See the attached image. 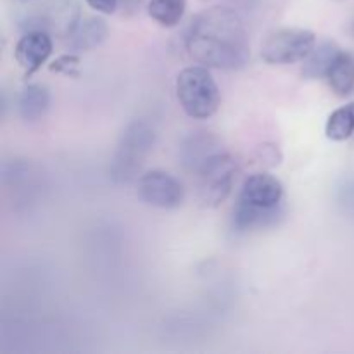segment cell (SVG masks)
<instances>
[{"mask_svg":"<svg viewBox=\"0 0 354 354\" xmlns=\"http://www.w3.org/2000/svg\"><path fill=\"white\" fill-rule=\"evenodd\" d=\"M185 50L197 64L220 71H239L251 61L244 19L227 6H213L194 17L185 33Z\"/></svg>","mask_w":354,"mask_h":354,"instance_id":"6da1fadb","label":"cell"},{"mask_svg":"<svg viewBox=\"0 0 354 354\" xmlns=\"http://www.w3.org/2000/svg\"><path fill=\"white\" fill-rule=\"evenodd\" d=\"M286 213V190L270 173H254L244 180L232 213V227L237 234L263 230L279 223Z\"/></svg>","mask_w":354,"mask_h":354,"instance_id":"7a4b0ae2","label":"cell"},{"mask_svg":"<svg viewBox=\"0 0 354 354\" xmlns=\"http://www.w3.org/2000/svg\"><path fill=\"white\" fill-rule=\"evenodd\" d=\"M175 92L180 107L192 120H209L221 106L220 86L203 64L183 68L176 76Z\"/></svg>","mask_w":354,"mask_h":354,"instance_id":"3957f363","label":"cell"},{"mask_svg":"<svg viewBox=\"0 0 354 354\" xmlns=\"http://www.w3.org/2000/svg\"><path fill=\"white\" fill-rule=\"evenodd\" d=\"M237 159L220 151L207 159L197 171V196L207 209L220 207L230 197L237 178Z\"/></svg>","mask_w":354,"mask_h":354,"instance_id":"277c9868","label":"cell"},{"mask_svg":"<svg viewBox=\"0 0 354 354\" xmlns=\"http://www.w3.org/2000/svg\"><path fill=\"white\" fill-rule=\"evenodd\" d=\"M317 47V35L306 28H280L272 31L261 45L266 64L287 66L304 62Z\"/></svg>","mask_w":354,"mask_h":354,"instance_id":"5b68a950","label":"cell"},{"mask_svg":"<svg viewBox=\"0 0 354 354\" xmlns=\"http://www.w3.org/2000/svg\"><path fill=\"white\" fill-rule=\"evenodd\" d=\"M138 196L147 206L158 209H176L185 201L182 182L171 173L151 169L138 178Z\"/></svg>","mask_w":354,"mask_h":354,"instance_id":"8992f818","label":"cell"},{"mask_svg":"<svg viewBox=\"0 0 354 354\" xmlns=\"http://www.w3.org/2000/svg\"><path fill=\"white\" fill-rule=\"evenodd\" d=\"M52 50H54V44H52V38L47 31L28 30L17 40L16 48H14V57L24 71V76L30 78L35 73L40 71L41 66L47 64Z\"/></svg>","mask_w":354,"mask_h":354,"instance_id":"52a82bcc","label":"cell"},{"mask_svg":"<svg viewBox=\"0 0 354 354\" xmlns=\"http://www.w3.org/2000/svg\"><path fill=\"white\" fill-rule=\"evenodd\" d=\"M109 37V26L99 16L85 17L76 23L68 35V47L73 52H88L100 47Z\"/></svg>","mask_w":354,"mask_h":354,"instance_id":"ba28073f","label":"cell"},{"mask_svg":"<svg viewBox=\"0 0 354 354\" xmlns=\"http://www.w3.org/2000/svg\"><path fill=\"white\" fill-rule=\"evenodd\" d=\"M220 144L213 135L206 133V131H197L192 133L190 137L185 138L182 145V159L183 165L192 171H199L201 166L213 158L216 152H220Z\"/></svg>","mask_w":354,"mask_h":354,"instance_id":"9c48e42d","label":"cell"},{"mask_svg":"<svg viewBox=\"0 0 354 354\" xmlns=\"http://www.w3.org/2000/svg\"><path fill=\"white\" fill-rule=\"evenodd\" d=\"M48 107H50V92L47 86L38 85V83L28 85L21 92L19 100H17L19 116L26 123H37V121L44 120Z\"/></svg>","mask_w":354,"mask_h":354,"instance_id":"30bf717a","label":"cell"},{"mask_svg":"<svg viewBox=\"0 0 354 354\" xmlns=\"http://www.w3.org/2000/svg\"><path fill=\"white\" fill-rule=\"evenodd\" d=\"M328 86L339 97H349L354 92V54L349 50H342L332 62L327 76Z\"/></svg>","mask_w":354,"mask_h":354,"instance_id":"8fae6325","label":"cell"},{"mask_svg":"<svg viewBox=\"0 0 354 354\" xmlns=\"http://www.w3.org/2000/svg\"><path fill=\"white\" fill-rule=\"evenodd\" d=\"M341 48L334 41H324L317 45L310 55L306 57L303 66V76L306 80H325L332 62L337 57Z\"/></svg>","mask_w":354,"mask_h":354,"instance_id":"7c38bea8","label":"cell"},{"mask_svg":"<svg viewBox=\"0 0 354 354\" xmlns=\"http://www.w3.org/2000/svg\"><path fill=\"white\" fill-rule=\"evenodd\" d=\"M187 0H149L147 14L162 28H175L183 19Z\"/></svg>","mask_w":354,"mask_h":354,"instance_id":"4fadbf2b","label":"cell"},{"mask_svg":"<svg viewBox=\"0 0 354 354\" xmlns=\"http://www.w3.org/2000/svg\"><path fill=\"white\" fill-rule=\"evenodd\" d=\"M354 133V102L337 107L325 123V135L332 142H344Z\"/></svg>","mask_w":354,"mask_h":354,"instance_id":"5bb4252c","label":"cell"},{"mask_svg":"<svg viewBox=\"0 0 354 354\" xmlns=\"http://www.w3.org/2000/svg\"><path fill=\"white\" fill-rule=\"evenodd\" d=\"M80 57L76 54H64L59 55L55 61H52V64L48 66L52 73H59V75L66 76H78L80 75Z\"/></svg>","mask_w":354,"mask_h":354,"instance_id":"9a60e30c","label":"cell"},{"mask_svg":"<svg viewBox=\"0 0 354 354\" xmlns=\"http://www.w3.org/2000/svg\"><path fill=\"white\" fill-rule=\"evenodd\" d=\"M88 7H92L99 14H113L116 12L120 0H85Z\"/></svg>","mask_w":354,"mask_h":354,"instance_id":"2e32d148","label":"cell"}]
</instances>
